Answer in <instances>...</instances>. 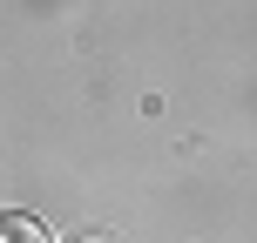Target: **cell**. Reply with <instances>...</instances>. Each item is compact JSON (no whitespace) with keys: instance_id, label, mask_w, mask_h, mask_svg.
<instances>
[{"instance_id":"1","label":"cell","mask_w":257,"mask_h":243,"mask_svg":"<svg viewBox=\"0 0 257 243\" xmlns=\"http://www.w3.org/2000/svg\"><path fill=\"white\" fill-rule=\"evenodd\" d=\"M81 243H115V236H81Z\"/></svg>"}]
</instances>
